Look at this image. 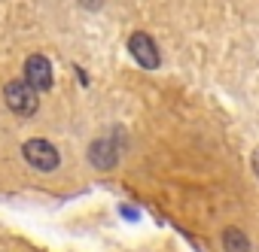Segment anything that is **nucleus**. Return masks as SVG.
Wrapping results in <instances>:
<instances>
[{
  "label": "nucleus",
  "mask_w": 259,
  "mask_h": 252,
  "mask_svg": "<svg viewBox=\"0 0 259 252\" xmlns=\"http://www.w3.org/2000/svg\"><path fill=\"white\" fill-rule=\"evenodd\" d=\"M25 82L34 91H49L52 88V64L43 55H31L25 61Z\"/></svg>",
  "instance_id": "nucleus-3"
},
{
  "label": "nucleus",
  "mask_w": 259,
  "mask_h": 252,
  "mask_svg": "<svg viewBox=\"0 0 259 252\" xmlns=\"http://www.w3.org/2000/svg\"><path fill=\"white\" fill-rule=\"evenodd\" d=\"M223 249L226 252H250V240L241 228H226L223 234Z\"/></svg>",
  "instance_id": "nucleus-6"
},
{
  "label": "nucleus",
  "mask_w": 259,
  "mask_h": 252,
  "mask_svg": "<svg viewBox=\"0 0 259 252\" xmlns=\"http://www.w3.org/2000/svg\"><path fill=\"white\" fill-rule=\"evenodd\" d=\"M253 170H256V176H259V149H256V155H253Z\"/></svg>",
  "instance_id": "nucleus-8"
},
{
  "label": "nucleus",
  "mask_w": 259,
  "mask_h": 252,
  "mask_svg": "<svg viewBox=\"0 0 259 252\" xmlns=\"http://www.w3.org/2000/svg\"><path fill=\"white\" fill-rule=\"evenodd\" d=\"M89 161H92L98 170H110V167L119 161L116 143H113V140H107V137H98V140L89 146Z\"/></svg>",
  "instance_id": "nucleus-5"
},
{
  "label": "nucleus",
  "mask_w": 259,
  "mask_h": 252,
  "mask_svg": "<svg viewBox=\"0 0 259 252\" xmlns=\"http://www.w3.org/2000/svg\"><path fill=\"white\" fill-rule=\"evenodd\" d=\"M22 155H25V161H28L31 167H37V170H43V173H49V170H55V167L61 164L58 149H55L49 140H40V137L28 140V143L22 146Z\"/></svg>",
  "instance_id": "nucleus-2"
},
{
  "label": "nucleus",
  "mask_w": 259,
  "mask_h": 252,
  "mask_svg": "<svg viewBox=\"0 0 259 252\" xmlns=\"http://www.w3.org/2000/svg\"><path fill=\"white\" fill-rule=\"evenodd\" d=\"M79 4H82V7H89V10H98L104 0H79Z\"/></svg>",
  "instance_id": "nucleus-7"
},
{
  "label": "nucleus",
  "mask_w": 259,
  "mask_h": 252,
  "mask_svg": "<svg viewBox=\"0 0 259 252\" xmlns=\"http://www.w3.org/2000/svg\"><path fill=\"white\" fill-rule=\"evenodd\" d=\"M128 52H132V58L141 67H147V70L159 67V49H156V43H153L150 34H135L132 40H128Z\"/></svg>",
  "instance_id": "nucleus-4"
},
{
  "label": "nucleus",
  "mask_w": 259,
  "mask_h": 252,
  "mask_svg": "<svg viewBox=\"0 0 259 252\" xmlns=\"http://www.w3.org/2000/svg\"><path fill=\"white\" fill-rule=\"evenodd\" d=\"M4 97H7V106L16 112V115H34L37 106H40V94L25 82V79H16L4 88Z\"/></svg>",
  "instance_id": "nucleus-1"
}]
</instances>
